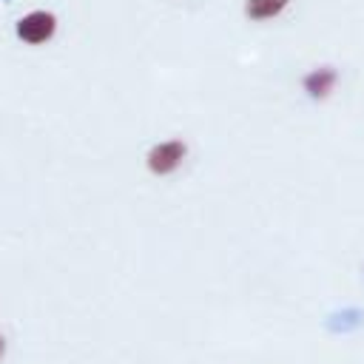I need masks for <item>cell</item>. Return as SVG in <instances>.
<instances>
[{
    "mask_svg": "<svg viewBox=\"0 0 364 364\" xmlns=\"http://www.w3.org/2000/svg\"><path fill=\"white\" fill-rule=\"evenodd\" d=\"M290 0H245V14L250 20H270L284 11Z\"/></svg>",
    "mask_w": 364,
    "mask_h": 364,
    "instance_id": "4",
    "label": "cell"
},
{
    "mask_svg": "<svg viewBox=\"0 0 364 364\" xmlns=\"http://www.w3.org/2000/svg\"><path fill=\"white\" fill-rule=\"evenodd\" d=\"M3 353H6V341H3V336H0V358H3Z\"/></svg>",
    "mask_w": 364,
    "mask_h": 364,
    "instance_id": "5",
    "label": "cell"
},
{
    "mask_svg": "<svg viewBox=\"0 0 364 364\" xmlns=\"http://www.w3.org/2000/svg\"><path fill=\"white\" fill-rule=\"evenodd\" d=\"M54 28H57V20H54L51 11H31L17 23V37L23 43L40 46L54 34Z\"/></svg>",
    "mask_w": 364,
    "mask_h": 364,
    "instance_id": "2",
    "label": "cell"
},
{
    "mask_svg": "<svg viewBox=\"0 0 364 364\" xmlns=\"http://www.w3.org/2000/svg\"><path fill=\"white\" fill-rule=\"evenodd\" d=\"M185 154H188V145L182 142V139H168V142H159V145H154L151 151H148V171L151 173H156V176H165V173H171L182 159H185Z\"/></svg>",
    "mask_w": 364,
    "mask_h": 364,
    "instance_id": "1",
    "label": "cell"
},
{
    "mask_svg": "<svg viewBox=\"0 0 364 364\" xmlns=\"http://www.w3.org/2000/svg\"><path fill=\"white\" fill-rule=\"evenodd\" d=\"M336 82H338L336 68H316V71H310V74L304 77V91H307L313 100H327V97L333 94Z\"/></svg>",
    "mask_w": 364,
    "mask_h": 364,
    "instance_id": "3",
    "label": "cell"
}]
</instances>
